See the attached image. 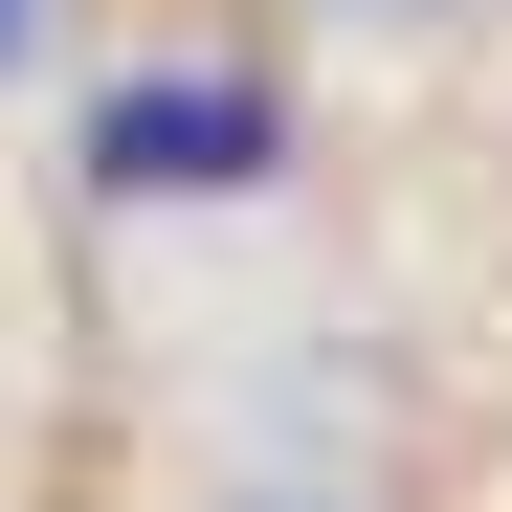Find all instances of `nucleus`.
Segmentation results:
<instances>
[{
    "instance_id": "2",
    "label": "nucleus",
    "mask_w": 512,
    "mask_h": 512,
    "mask_svg": "<svg viewBox=\"0 0 512 512\" xmlns=\"http://www.w3.org/2000/svg\"><path fill=\"white\" fill-rule=\"evenodd\" d=\"M45 23H67V0H0V90H23V67H45Z\"/></svg>"
},
{
    "instance_id": "3",
    "label": "nucleus",
    "mask_w": 512,
    "mask_h": 512,
    "mask_svg": "<svg viewBox=\"0 0 512 512\" xmlns=\"http://www.w3.org/2000/svg\"><path fill=\"white\" fill-rule=\"evenodd\" d=\"M334 23H401V0H334Z\"/></svg>"
},
{
    "instance_id": "1",
    "label": "nucleus",
    "mask_w": 512,
    "mask_h": 512,
    "mask_svg": "<svg viewBox=\"0 0 512 512\" xmlns=\"http://www.w3.org/2000/svg\"><path fill=\"white\" fill-rule=\"evenodd\" d=\"M245 179H290L268 67H112L90 90V201H245Z\"/></svg>"
}]
</instances>
